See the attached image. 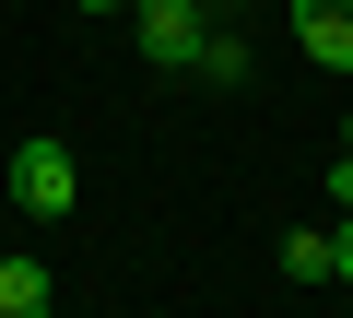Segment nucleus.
Returning a JSON list of instances; mask_svg holds the SVG:
<instances>
[{"label":"nucleus","mask_w":353,"mask_h":318,"mask_svg":"<svg viewBox=\"0 0 353 318\" xmlns=\"http://www.w3.org/2000/svg\"><path fill=\"white\" fill-rule=\"evenodd\" d=\"M0 189H12L24 224H71L83 166H71V141H59V130H24V141H12V166H0Z\"/></svg>","instance_id":"obj_1"},{"label":"nucleus","mask_w":353,"mask_h":318,"mask_svg":"<svg viewBox=\"0 0 353 318\" xmlns=\"http://www.w3.org/2000/svg\"><path fill=\"white\" fill-rule=\"evenodd\" d=\"M130 24H141V59L153 71H201V48H212V0H130Z\"/></svg>","instance_id":"obj_2"},{"label":"nucleus","mask_w":353,"mask_h":318,"mask_svg":"<svg viewBox=\"0 0 353 318\" xmlns=\"http://www.w3.org/2000/svg\"><path fill=\"white\" fill-rule=\"evenodd\" d=\"M283 12H294V48L318 71H353V0H283Z\"/></svg>","instance_id":"obj_3"},{"label":"nucleus","mask_w":353,"mask_h":318,"mask_svg":"<svg viewBox=\"0 0 353 318\" xmlns=\"http://www.w3.org/2000/svg\"><path fill=\"white\" fill-rule=\"evenodd\" d=\"M48 306H59L48 259H24V248H0V318H48Z\"/></svg>","instance_id":"obj_4"},{"label":"nucleus","mask_w":353,"mask_h":318,"mask_svg":"<svg viewBox=\"0 0 353 318\" xmlns=\"http://www.w3.org/2000/svg\"><path fill=\"white\" fill-rule=\"evenodd\" d=\"M283 283H341V248H330L318 224H294V236H283Z\"/></svg>","instance_id":"obj_5"},{"label":"nucleus","mask_w":353,"mask_h":318,"mask_svg":"<svg viewBox=\"0 0 353 318\" xmlns=\"http://www.w3.org/2000/svg\"><path fill=\"white\" fill-rule=\"evenodd\" d=\"M236 71H248V36H224V24H212V48H201V83H236Z\"/></svg>","instance_id":"obj_6"},{"label":"nucleus","mask_w":353,"mask_h":318,"mask_svg":"<svg viewBox=\"0 0 353 318\" xmlns=\"http://www.w3.org/2000/svg\"><path fill=\"white\" fill-rule=\"evenodd\" d=\"M330 201H341V212H353V153H330Z\"/></svg>","instance_id":"obj_7"},{"label":"nucleus","mask_w":353,"mask_h":318,"mask_svg":"<svg viewBox=\"0 0 353 318\" xmlns=\"http://www.w3.org/2000/svg\"><path fill=\"white\" fill-rule=\"evenodd\" d=\"M330 248H341V283H353V212H341V224H330Z\"/></svg>","instance_id":"obj_8"},{"label":"nucleus","mask_w":353,"mask_h":318,"mask_svg":"<svg viewBox=\"0 0 353 318\" xmlns=\"http://www.w3.org/2000/svg\"><path fill=\"white\" fill-rule=\"evenodd\" d=\"M212 12H224V24H236V12H271V0H212Z\"/></svg>","instance_id":"obj_9"},{"label":"nucleus","mask_w":353,"mask_h":318,"mask_svg":"<svg viewBox=\"0 0 353 318\" xmlns=\"http://www.w3.org/2000/svg\"><path fill=\"white\" fill-rule=\"evenodd\" d=\"M71 12H130V0H71Z\"/></svg>","instance_id":"obj_10"},{"label":"nucleus","mask_w":353,"mask_h":318,"mask_svg":"<svg viewBox=\"0 0 353 318\" xmlns=\"http://www.w3.org/2000/svg\"><path fill=\"white\" fill-rule=\"evenodd\" d=\"M341 153H353V141H341Z\"/></svg>","instance_id":"obj_11"}]
</instances>
